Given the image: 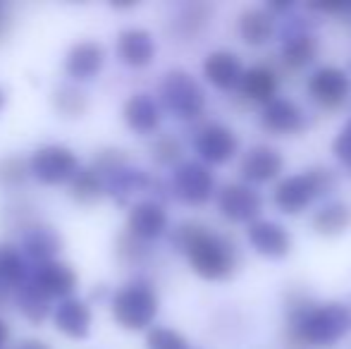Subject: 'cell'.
Segmentation results:
<instances>
[{"instance_id": "cell-1", "label": "cell", "mask_w": 351, "mask_h": 349, "mask_svg": "<svg viewBox=\"0 0 351 349\" xmlns=\"http://www.w3.org/2000/svg\"><path fill=\"white\" fill-rule=\"evenodd\" d=\"M172 244L186 254L194 273L204 280H227L237 270V252L230 239L201 223H182L172 234Z\"/></svg>"}, {"instance_id": "cell-2", "label": "cell", "mask_w": 351, "mask_h": 349, "mask_svg": "<svg viewBox=\"0 0 351 349\" xmlns=\"http://www.w3.org/2000/svg\"><path fill=\"white\" fill-rule=\"evenodd\" d=\"M351 328V311L339 302L301 306L291 318V335L301 345L330 347L342 340Z\"/></svg>"}, {"instance_id": "cell-3", "label": "cell", "mask_w": 351, "mask_h": 349, "mask_svg": "<svg viewBox=\"0 0 351 349\" xmlns=\"http://www.w3.org/2000/svg\"><path fill=\"white\" fill-rule=\"evenodd\" d=\"M158 294L146 280H132L112 297V316L125 330H146L158 316Z\"/></svg>"}, {"instance_id": "cell-4", "label": "cell", "mask_w": 351, "mask_h": 349, "mask_svg": "<svg viewBox=\"0 0 351 349\" xmlns=\"http://www.w3.org/2000/svg\"><path fill=\"white\" fill-rule=\"evenodd\" d=\"M332 184L335 180L328 168H311L301 175H289L275 186V204L285 213H299L313 199L328 194Z\"/></svg>"}, {"instance_id": "cell-5", "label": "cell", "mask_w": 351, "mask_h": 349, "mask_svg": "<svg viewBox=\"0 0 351 349\" xmlns=\"http://www.w3.org/2000/svg\"><path fill=\"white\" fill-rule=\"evenodd\" d=\"M160 101L177 120H196L206 108V93L184 70H170L160 82Z\"/></svg>"}, {"instance_id": "cell-6", "label": "cell", "mask_w": 351, "mask_h": 349, "mask_svg": "<svg viewBox=\"0 0 351 349\" xmlns=\"http://www.w3.org/2000/svg\"><path fill=\"white\" fill-rule=\"evenodd\" d=\"M29 175H34L43 184H62L70 182L79 170V158L70 146L46 144L38 146L29 158Z\"/></svg>"}, {"instance_id": "cell-7", "label": "cell", "mask_w": 351, "mask_h": 349, "mask_svg": "<svg viewBox=\"0 0 351 349\" xmlns=\"http://www.w3.org/2000/svg\"><path fill=\"white\" fill-rule=\"evenodd\" d=\"M172 191L177 199H182L189 206H201L213 196L215 191V177L204 163L186 160L175 168L172 175Z\"/></svg>"}, {"instance_id": "cell-8", "label": "cell", "mask_w": 351, "mask_h": 349, "mask_svg": "<svg viewBox=\"0 0 351 349\" xmlns=\"http://www.w3.org/2000/svg\"><path fill=\"white\" fill-rule=\"evenodd\" d=\"M196 154L206 160V163L220 165L227 163L237 156L239 151V139L230 127L220 125V122H208L199 130L194 139Z\"/></svg>"}, {"instance_id": "cell-9", "label": "cell", "mask_w": 351, "mask_h": 349, "mask_svg": "<svg viewBox=\"0 0 351 349\" xmlns=\"http://www.w3.org/2000/svg\"><path fill=\"white\" fill-rule=\"evenodd\" d=\"M261 201L258 191L251 189L249 184L241 182H230L217 191V208L232 223H249L261 213Z\"/></svg>"}, {"instance_id": "cell-10", "label": "cell", "mask_w": 351, "mask_h": 349, "mask_svg": "<svg viewBox=\"0 0 351 349\" xmlns=\"http://www.w3.org/2000/svg\"><path fill=\"white\" fill-rule=\"evenodd\" d=\"M308 93L318 106L335 110V108H342L347 103L351 93V80L339 67H320L308 80Z\"/></svg>"}, {"instance_id": "cell-11", "label": "cell", "mask_w": 351, "mask_h": 349, "mask_svg": "<svg viewBox=\"0 0 351 349\" xmlns=\"http://www.w3.org/2000/svg\"><path fill=\"white\" fill-rule=\"evenodd\" d=\"M29 282L41 289L48 299H67L77 289L79 278L70 263L53 258V261L46 263H36Z\"/></svg>"}, {"instance_id": "cell-12", "label": "cell", "mask_w": 351, "mask_h": 349, "mask_svg": "<svg viewBox=\"0 0 351 349\" xmlns=\"http://www.w3.org/2000/svg\"><path fill=\"white\" fill-rule=\"evenodd\" d=\"M127 230L139 242H151L165 234L167 230V210L162 204L153 199L139 201L130 208L127 215Z\"/></svg>"}, {"instance_id": "cell-13", "label": "cell", "mask_w": 351, "mask_h": 349, "mask_svg": "<svg viewBox=\"0 0 351 349\" xmlns=\"http://www.w3.org/2000/svg\"><path fill=\"white\" fill-rule=\"evenodd\" d=\"M53 321L62 335L72 337V340H84L91 333V306L77 297L60 299V304L53 311Z\"/></svg>"}, {"instance_id": "cell-14", "label": "cell", "mask_w": 351, "mask_h": 349, "mask_svg": "<svg viewBox=\"0 0 351 349\" xmlns=\"http://www.w3.org/2000/svg\"><path fill=\"white\" fill-rule=\"evenodd\" d=\"M106 65V48L98 41H79L65 58V72L74 82H88Z\"/></svg>"}, {"instance_id": "cell-15", "label": "cell", "mask_w": 351, "mask_h": 349, "mask_svg": "<svg viewBox=\"0 0 351 349\" xmlns=\"http://www.w3.org/2000/svg\"><path fill=\"white\" fill-rule=\"evenodd\" d=\"M249 242L261 256L285 258L291 249V234L273 220H254L249 225Z\"/></svg>"}, {"instance_id": "cell-16", "label": "cell", "mask_w": 351, "mask_h": 349, "mask_svg": "<svg viewBox=\"0 0 351 349\" xmlns=\"http://www.w3.org/2000/svg\"><path fill=\"white\" fill-rule=\"evenodd\" d=\"M117 56L125 65L130 67H146L156 58V41L151 32L141 27L122 29L117 36Z\"/></svg>"}, {"instance_id": "cell-17", "label": "cell", "mask_w": 351, "mask_h": 349, "mask_svg": "<svg viewBox=\"0 0 351 349\" xmlns=\"http://www.w3.org/2000/svg\"><path fill=\"white\" fill-rule=\"evenodd\" d=\"M282 168H285V160H282L280 151H275L273 146L261 144L244 154L239 173L249 182H270L282 173Z\"/></svg>"}, {"instance_id": "cell-18", "label": "cell", "mask_w": 351, "mask_h": 349, "mask_svg": "<svg viewBox=\"0 0 351 349\" xmlns=\"http://www.w3.org/2000/svg\"><path fill=\"white\" fill-rule=\"evenodd\" d=\"M263 127L270 130L273 134L289 136L296 134L306 127V117L296 103L287 101V98H273L270 103H265L263 108Z\"/></svg>"}, {"instance_id": "cell-19", "label": "cell", "mask_w": 351, "mask_h": 349, "mask_svg": "<svg viewBox=\"0 0 351 349\" xmlns=\"http://www.w3.org/2000/svg\"><path fill=\"white\" fill-rule=\"evenodd\" d=\"M127 127L136 134H153L160 127V106L148 93H134L125 101L122 108Z\"/></svg>"}, {"instance_id": "cell-20", "label": "cell", "mask_w": 351, "mask_h": 349, "mask_svg": "<svg viewBox=\"0 0 351 349\" xmlns=\"http://www.w3.org/2000/svg\"><path fill=\"white\" fill-rule=\"evenodd\" d=\"M244 75V67L237 53L232 51H213L204 62V77L217 88H237Z\"/></svg>"}, {"instance_id": "cell-21", "label": "cell", "mask_w": 351, "mask_h": 349, "mask_svg": "<svg viewBox=\"0 0 351 349\" xmlns=\"http://www.w3.org/2000/svg\"><path fill=\"white\" fill-rule=\"evenodd\" d=\"M22 249L36 263H46L53 261L56 254L62 249V237L51 225H32L22 234Z\"/></svg>"}, {"instance_id": "cell-22", "label": "cell", "mask_w": 351, "mask_h": 349, "mask_svg": "<svg viewBox=\"0 0 351 349\" xmlns=\"http://www.w3.org/2000/svg\"><path fill=\"white\" fill-rule=\"evenodd\" d=\"M237 32L249 46H263L275 34V17L263 8H249L237 19Z\"/></svg>"}, {"instance_id": "cell-23", "label": "cell", "mask_w": 351, "mask_h": 349, "mask_svg": "<svg viewBox=\"0 0 351 349\" xmlns=\"http://www.w3.org/2000/svg\"><path fill=\"white\" fill-rule=\"evenodd\" d=\"M278 86H280L278 75L263 65H256L251 70H246L239 82L241 93L258 103H270L273 98H278Z\"/></svg>"}, {"instance_id": "cell-24", "label": "cell", "mask_w": 351, "mask_h": 349, "mask_svg": "<svg viewBox=\"0 0 351 349\" xmlns=\"http://www.w3.org/2000/svg\"><path fill=\"white\" fill-rule=\"evenodd\" d=\"M313 228L318 234L325 237H335V234H342L351 228V206L344 201H332V204L323 206V208L315 213Z\"/></svg>"}, {"instance_id": "cell-25", "label": "cell", "mask_w": 351, "mask_h": 349, "mask_svg": "<svg viewBox=\"0 0 351 349\" xmlns=\"http://www.w3.org/2000/svg\"><path fill=\"white\" fill-rule=\"evenodd\" d=\"M70 194L74 201H79L84 206L96 204L106 194V180L93 168H79L77 175L70 180Z\"/></svg>"}, {"instance_id": "cell-26", "label": "cell", "mask_w": 351, "mask_h": 349, "mask_svg": "<svg viewBox=\"0 0 351 349\" xmlns=\"http://www.w3.org/2000/svg\"><path fill=\"white\" fill-rule=\"evenodd\" d=\"M282 56H285L287 65L299 67L301 70V67L311 65V62L315 60V56H318V43H315V38L306 32L289 34L287 41H285V51H282Z\"/></svg>"}, {"instance_id": "cell-27", "label": "cell", "mask_w": 351, "mask_h": 349, "mask_svg": "<svg viewBox=\"0 0 351 349\" xmlns=\"http://www.w3.org/2000/svg\"><path fill=\"white\" fill-rule=\"evenodd\" d=\"M27 280V261L12 244H0V287H22Z\"/></svg>"}, {"instance_id": "cell-28", "label": "cell", "mask_w": 351, "mask_h": 349, "mask_svg": "<svg viewBox=\"0 0 351 349\" xmlns=\"http://www.w3.org/2000/svg\"><path fill=\"white\" fill-rule=\"evenodd\" d=\"M17 306H19L22 316L27 318L29 323L38 326V323L46 321L48 313H51V299H48L38 287H34L32 282H27V285H22V287H19Z\"/></svg>"}, {"instance_id": "cell-29", "label": "cell", "mask_w": 351, "mask_h": 349, "mask_svg": "<svg viewBox=\"0 0 351 349\" xmlns=\"http://www.w3.org/2000/svg\"><path fill=\"white\" fill-rule=\"evenodd\" d=\"M53 108L62 117H82L88 110V98L77 86H60L53 91Z\"/></svg>"}, {"instance_id": "cell-30", "label": "cell", "mask_w": 351, "mask_h": 349, "mask_svg": "<svg viewBox=\"0 0 351 349\" xmlns=\"http://www.w3.org/2000/svg\"><path fill=\"white\" fill-rule=\"evenodd\" d=\"M29 175L27 160L19 156H5L0 158V184L3 186H19Z\"/></svg>"}, {"instance_id": "cell-31", "label": "cell", "mask_w": 351, "mask_h": 349, "mask_svg": "<svg viewBox=\"0 0 351 349\" xmlns=\"http://www.w3.org/2000/svg\"><path fill=\"white\" fill-rule=\"evenodd\" d=\"M91 168L96 170V173L101 175L103 180H108V177L120 173L122 168H127V156L122 154L120 149H103L101 154L93 158Z\"/></svg>"}, {"instance_id": "cell-32", "label": "cell", "mask_w": 351, "mask_h": 349, "mask_svg": "<svg viewBox=\"0 0 351 349\" xmlns=\"http://www.w3.org/2000/svg\"><path fill=\"white\" fill-rule=\"evenodd\" d=\"M146 347L148 349H186V340H184V335H180V333L172 330V328L156 326L148 330Z\"/></svg>"}, {"instance_id": "cell-33", "label": "cell", "mask_w": 351, "mask_h": 349, "mask_svg": "<svg viewBox=\"0 0 351 349\" xmlns=\"http://www.w3.org/2000/svg\"><path fill=\"white\" fill-rule=\"evenodd\" d=\"M153 160L160 165H172L177 163V160L182 158V144L175 139V136H160V139H156V144H153Z\"/></svg>"}, {"instance_id": "cell-34", "label": "cell", "mask_w": 351, "mask_h": 349, "mask_svg": "<svg viewBox=\"0 0 351 349\" xmlns=\"http://www.w3.org/2000/svg\"><path fill=\"white\" fill-rule=\"evenodd\" d=\"M332 154L337 156L344 165H351V122H347V125H344V130L335 136Z\"/></svg>"}, {"instance_id": "cell-35", "label": "cell", "mask_w": 351, "mask_h": 349, "mask_svg": "<svg viewBox=\"0 0 351 349\" xmlns=\"http://www.w3.org/2000/svg\"><path fill=\"white\" fill-rule=\"evenodd\" d=\"M14 349H53L51 345H46L43 340H36V337H29V340H22Z\"/></svg>"}, {"instance_id": "cell-36", "label": "cell", "mask_w": 351, "mask_h": 349, "mask_svg": "<svg viewBox=\"0 0 351 349\" xmlns=\"http://www.w3.org/2000/svg\"><path fill=\"white\" fill-rule=\"evenodd\" d=\"M8 342H10V326L5 323V318H0V349H5Z\"/></svg>"}, {"instance_id": "cell-37", "label": "cell", "mask_w": 351, "mask_h": 349, "mask_svg": "<svg viewBox=\"0 0 351 349\" xmlns=\"http://www.w3.org/2000/svg\"><path fill=\"white\" fill-rule=\"evenodd\" d=\"M5 103H8V91H5V88L0 86V110L5 108Z\"/></svg>"}, {"instance_id": "cell-38", "label": "cell", "mask_w": 351, "mask_h": 349, "mask_svg": "<svg viewBox=\"0 0 351 349\" xmlns=\"http://www.w3.org/2000/svg\"><path fill=\"white\" fill-rule=\"evenodd\" d=\"M0 292H3V287H0Z\"/></svg>"}]
</instances>
